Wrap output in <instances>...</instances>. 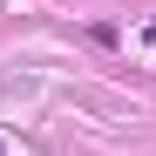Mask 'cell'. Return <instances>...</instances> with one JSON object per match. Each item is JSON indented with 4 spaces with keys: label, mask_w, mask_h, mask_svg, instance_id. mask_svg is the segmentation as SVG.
Segmentation results:
<instances>
[{
    "label": "cell",
    "mask_w": 156,
    "mask_h": 156,
    "mask_svg": "<svg viewBox=\"0 0 156 156\" xmlns=\"http://www.w3.org/2000/svg\"><path fill=\"white\" fill-rule=\"evenodd\" d=\"M0 156H7V149H0Z\"/></svg>",
    "instance_id": "cell-1"
}]
</instances>
